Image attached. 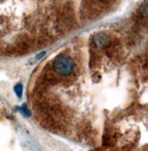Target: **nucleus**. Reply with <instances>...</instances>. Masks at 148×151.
Returning a JSON list of instances; mask_svg holds the SVG:
<instances>
[{"label": "nucleus", "instance_id": "1", "mask_svg": "<svg viewBox=\"0 0 148 151\" xmlns=\"http://www.w3.org/2000/svg\"><path fill=\"white\" fill-rule=\"evenodd\" d=\"M53 68L60 75H68L73 70V61L67 55H59L53 63Z\"/></svg>", "mask_w": 148, "mask_h": 151}, {"label": "nucleus", "instance_id": "2", "mask_svg": "<svg viewBox=\"0 0 148 151\" xmlns=\"http://www.w3.org/2000/svg\"><path fill=\"white\" fill-rule=\"evenodd\" d=\"M94 42L98 47H104L106 46L109 42V38L106 34L104 33H98L94 36Z\"/></svg>", "mask_w": 148, "mask_h": 151}, {"label": "nucleus", "instance_id": "3", "mask_svg": "<svg viewBox=\"0 0 148 151\" xmlns=\"http://www.w3.org/2000/svg\"><path fill=\"white\" fill-rule=\"evenodd\" d=\"M14 92H15L16 95L19 97V98H21L22 93H23V85L21 83L16 84L15 87H14Z\"/></svg>", "mask_w": 148, "mask_h": 151}, {"label": "nucleus", "instance_id": "4", "mask_svg": "<svg viewBox=\"0 0 148 151\" xmlns=\"http://www.w3.org/2000/svg\"><path fill=\"white\" fill-rule=\"evenodd\" d=\"M19 111L24 115L25 117H29V116H30V113H29V111L28 110V108H27V104H22L21 107L19 108Z\"/></svg>", "mask_w": 148, "mask_h": 151}, {"label": "nucleus", "instance_id": "5", "mask_svg": "<svg viewBox=\"0 0 148 151\" xmlns=\"http://www.w3.org/2000/svg\"><path fill=\"white\" fill-rule=\"evenodd\" d=\"M45 51H43V52H41V53H39V54L36 57V60H39V59H41V58H43L45 56Z\"/></svg>", "mask_w": 148, "mask_h": 151}]
</instances>
